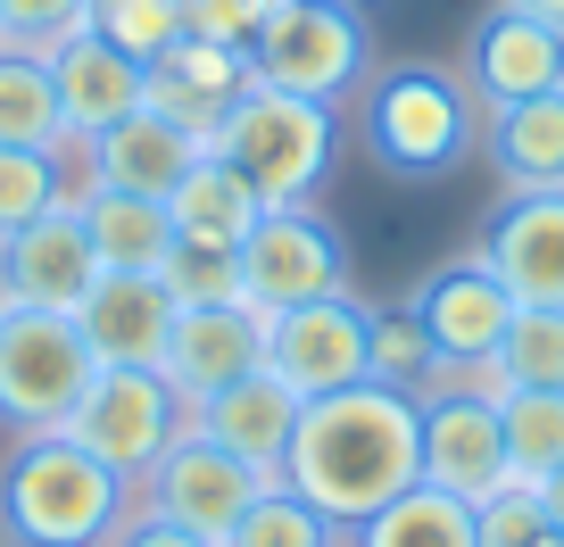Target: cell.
Listing matches in <instances>:
<instances>
[{"label": "cell", "instance_id": "6da1fadb", "mask_svg": "<svg viewBox=\"0 0 564 547\" xmlns=\"http://www.w3.org/2000/svg\"><path fill=\"white\" fill-rule=\"evenodd\" d=\"M423 481V398L390 382H349L333 398H307L291 424V457H282V490H300L316 514L357 530Z\"/></svg>", "mask_w": 564, "mask_h": 547}, {"label": "cell", "instance_id": "7a4b0ae2", "mask_svg": "<svg viewBox=\"0 0 564 547\" xmlns=\"http://www.w3.org/2000/svg\"><path fill=\"white\" fill-rule=\"evenodd\" d=\"M133 506V481L108 473L67 431L18 440V457L0 464V539L9 547H108Z\"/></svg>", "mask_w": 564, "mask_h": 547}, {"label": "cell", "instance_id": "3957f363", "mask_svg": "<svg viewBox=\"0 0 564 547\" xmlns=\"http://www.w3.org/2000/svg\"><path fill=\"white\" fill-rule=\"evenodd\" d=\"M357 133H366L382 175L441 183L481 150V108L465 91V75H448V67H390V75H366Z\"/></svg>", "mask_w": 564, "mask_h": 547}, {"label": "cell", "instance_id": "277c9868", "mask_svg": "<svg viewBox=\"0 0 564 547\" xmlns=\"http://www.w3.org/2000/svg\"><path fill=\"white\" fill-rule=\"evenodd\" d=\"M232 166L249 175V192L265 208H307V199L333 183V158H340V108L324 100H291L274 84H249L232 100V117L216 124V142Z\"/></svg>", "mask_w": 564, "mask_h": 547}, {"label": "cell", "instance_id": "5b68a950", "mask_svg": "<svg viewBox=\"0 0 564 547\" xmlns=\"http://www.w3.org/2000/svg\"><path fill=\"white\" fill-rule=\"evenodd\" d=\"M249 75L291 91V100H324V108L366 91L373 42H366L357 0H274V18L249 42Z\"/></svg>", "mask_w": 564, "mask_h": 547}, {"label": "cell", "instance_id": "8992f818", "mask_svg": "<svg viewBox=\"0 0 564 547\" xmlns=\"http://www.w3.org/2000/svg\"><path fill=\"white\" fill-rule=\"evenodd\" d=\"M91 373H100V357H91L75 316L0 307V424L18 431V440L67 431V415L84 406Z\"/></svg>", "mask_w": 564, "mask_h": 547}, {"label": "cell", "instance_id": "52a82bcc", "mask_svg": "<svg viewBox=\"0 0 564 547\" xmlns=\"http://www.w3.org/2000/svg\"><path fill=\"white\" fill-rule=\"evenodd\" d=\"M183 424H192V406L166 390V373H150V365H100V373H91V390H84V406L67 415V440L91 448L108 473H124L141 490L150 464L183 440Z\"/></svg>", "mask_w": 564, "mask_h": 547}, {"label": "cell", "instance_id": "ba28073f", "mask_svg": "<svg viewBox=\"0 0 564 547\" xmlns=\"http://www.w3.org/2000/svg\"><path fill=\"white\" fill-rule=\"evenodd\" d=\"M366 349H373V307L357 299V291H333V299L265 316V373L300 406L366 382Z\"/></svg>", "mask_w": 564, "mask_h": 547}, {"label": "cell", "instance_id": "9c48e42d", "mask_svg": "<svg viewBox=\"0 0 564 547\" xmlns=\"http://www.w3.org/2000/svg\"><path fill=\"white\" fill-rule=\"evenodd\" d=\"M241 283H249L258 316H282V307L349 291V249L316 208H265L258 232L241 241Z\"/></svg>", "mask_w": 564, "mask_h": 547}, {"label": "cell", "instance_id": "30bf717a", "mask_svg": "<svg viewBox=\"0 0 564 547\" xmlns=\"http://www.w3.org/2000/svg\"><path fill=\"white\" fill-rule=\"evenodd\" d=\"M258 490H265L258 464H241L232 448H216L208 431L183 424V440L150 464V481H141V506L166 514V523H183V530H199V539H225V530L249 514Z\"/></svg>", "mask_w": 564, "mask_h": 547}, {"label": "cell", "instance_id": "8fae6325", "mask_svg": "<svg viewBox=\"0 0 564 547\" xmlns=\"http://www.w3.org/2000/svg\"><path fill=\"white\" fill-rule=\"evenodd\" d=\"M423 481L465 506H481L490 490H507V424H498V398L457 382L423 390Z\"/></svg>", "mask_w": 564, "mask_h": 547}, {"label": "cell", "instance_id": "7c38bea8", "mask_svg": "<svg viewBox=\"0 0 564 547\" xmlns=\"http://www.w3.org/2000/svg\"><path fill=\"white\" fill-rule=\"evenodd\" d=\"M100 291V258H91L84 208H51L42 225L0 241V307H42V316H84Z\"/></svg>", "mask_w": 564, "mask_h": 547}, {"label": "cell", "instance_id": "4fadbf2b", "mask_svg": "<svg viewBox=\"0 0 564 547\" xmlns=\"http://www.w3.org/2000/svg\"><path fill=\"white\" fill-rule=\"evenodd\" d=\"M159 373H166V390H175L183 406H208L216 390L265 373V316L258 307H175Z\"/></svg>", "mask_w": 564, "mask_h": 547}, {"label": "cell", "instance_id": "5bb4252c", "mask_svg": "<svg viewBox=\"0 0 564 547\" xmlns=\"http://www.w3.org/2000/svg\"><path fill=\"white\" fill-rule=\"evenodd\" d=\"M415 316H423V332H432V349H441V373H465V365H490L498 357V340H507V324H514V291L498 283L490 265H481V249H474V258L423 274Z\"/></svg>", "mask_w": 564, "mask_h": 547}, {"label": "cell", "instance_id": "9a60e30c", "mask_svg": "<svg viewBox=\"0 0 564 547\" xmlns=\"http://www.w3.org/2000/svg\"><path fill=\"white\" fill-rule=\"evenodd\" d=\"M465 91L481 108H514L540 100V91H564V34L523 9H490L465 42Z\"/></svg>", "mask_w": 564, "mask_h": 547}, {"label": "cell", "instance_id": "2e32d148", "mask_svg": "<svg viewBox=\"0 0 564 547\" xmlns=\"http://www.w3.org/2000/svg\"><path fill=\"white\" fill-rule=\"evenodd\" d=\"M481 265L514 291V307H564V192H507L481 232Z\"/></svg>", "mask_w": 564, "mask_h": 547}, {"label": "cell", "instance_id": "e0dca14e", "mask_svg": "<svg viewBox=\"0 0 564 547\" xmlns=\"http://www.w3.org/2000/svg\"><path fill=\"white\" fill-rule=\"evenodd\" d=\"M51 84H58V117H67V133H108V124H124L141 100H150V67H133V58L117 51V42H100L91 25H75L67 42H51Z\"/></svg>", "mask_w": 564, "mask_h": 547}, {"label": "cell", "instance_id": "ac0fdd59", "mask_svg": "<svg viewBox=\"0 0 564 547\" xmlns=\"http://www.w3.org/2000/svg\"><path fill=\"white\" fill-rule=\"evenodd\" d=\"M199 133L175 117H159V108L141 100L124 124H108V133H91V192H124V199H166L183 175H192L199 158Z\"/></svg>", "mask_w": 564, "mask_h": 547}, {"label": "cell", "instance_id": "d6986e66", "mask_svg": "<svg viewBox=\"0 0 564 547\" xmlns=\"http://www.w3.org/2000/svg\"><path fill=\"white\" fill-rule=\"evenodd\" d=\"M249 84H258V75H249V51L183 34L175 51L150 67V108H159V117H175V124H192L199 142H216V124L232 117V100H241Z\"/></svg>", "mask_w": 564, "mask_h": 547}, {"label": "cell", "instance_id": "ffe728a7", "mask_svg": "<svg viewBox=\"0 0 564 547\" xmlns=\"http://www.w3.org/2000/svg\"><path fill=\"white\" fill-rule=\"evenodd\" d=\"M84 340L100 365H150L159 373L166 332H175V299H166L159 274H100V291L84 299Z\"/></svg>", "mask_w": 564, "mask_h": 547}, {"label": "cell", "instance_id": "44dd1931", "mask_svg": "<svg viewBox=\"0 0 564 547\" xmlns=\"http://www.w3.org/2000/svg\"><path fill=\"white\" fill-rule=\"evenodd\" d=\"M291 424H300V398H291L274 373H249V382L216 390L208 406H192V431H208L216 448H232L241 464H258L265 481H282V457H291Z\"/></svg>", "mask_w": 564, "mask_h": 547}, {"label": "cell", "instance_id": "7402d4cb", "mask_svg": "<svg viewBox=\"0 0 564 547\" xmlns=\"http://www.w3.org/2000/svg\"><path fill=\"white\" fill-rule=\"evenodd\" d=\"M166 216H175V241H199V249H241L258 232L265 199L249 192V175L225 158V150H199L192 175L166 192Z\"/></svg>", "mask_w": 564, "mask_h": 547}, {"label": "cell", "instance_id": "603a6c76", "mask_svg": "<svg viewBox=\"0 0 564 547\" xmlns=\"http://www.w3.org/2000/svg\"><path fill=\"white\" fill-rule=\"evenodd\" d=\"M481 150L507 175V192H564V91L481 108Z\"/></svg>", "mask_w": 564, "mask_h": 547}, {"label": "cell", "instance_id": "cb8c5ba5", "mask_svg": "<svg viewBox=\"0 0 564 547\" xmlns=\"http://www.w3.org/2000/svg\"><path fill=\"white\" fill-rule=\"evenodd\" d=\"M84 232L100 274H166V258L183 249L166 199H124V192H84Z\"/></svg>", "mask_w": 564, "mask_h": 547}, {"label": "cell", "instance_id": "d4e9b609", "mask_svg": "<svg viewBox=\"0 0 564 547\" xmlns=\"http://www.w3.org/2000/svg\"><path fill=\"white\" fill-rule=\"evenodd\" d=\"M349 547H474V506L432 490V481H415V490L390 497L382 514H366V523L349 530Z\"/></svg>", "mask_w": 564, "mask_h": 547}, {"label": "cell", "instance_id": "484cf974", "mask_svg": "<svg viewBox=\"0 0 564 547\" xmlns=\"http://www.w3.org/2000/svg\"><path fill=\"white\" fill-rule=\"evenodd\" d=\"M0 142L18 150H58L67 117H58V84L42 51H0Z\"/></svg>", "mask_w": 564, "mask_h": 547}, {"label": "cell", "instance_id": "4316f807", "mask_svg": "<svg viewBox=\"0 0 564 547\" xmlns=\"http://www.w3.org/2000/svg\"><path fill=\"white\" fill-rule=\"evenodd\" d=\"M216 547H349V530H340L333 514H316L300 490L265 481V490L249 497V514H241Z\"/></svg>", "mask_w": 564, "mask_h": 547}, {"label": "cell", "instance_id": "83f0119b", "mask_svg": "<svg viewBox=\"0 0 564 547\" xmlns=\"http://www.w3.org/2000/svg\"><path fill=\"white\" fill-rule=\"evenodd\" d=\"M498 424H507V473L514 481H547L564 464V390H507Z\"/></svg>", "mask_w": 564, "mask_h": 547}, {"label": "cell", "instance_id": "f1b7e54d", "mask_svg": "<svg viewBox=\"0 0 564 547\" xmlns=\"http://www.w3.org/2000/svg\"><path fill=\"white\" fill-rule=\"evenodd\" d=\"M432 373H441V349H432V332H423L415 299H406V307H373L366 382H390V390H406V398H423V390H432Z\"/></svg>", "mask_w": 564, "mask_h": 547}, {"label": "cell", "instance_id": "f546056e", "mask_svg": "<svg viewBox=\"0 0 564 547\" xmlns=\"http://www.w3.org/2000/svg\"><path fill=\"white\" fill-rule=\"evenodd\" d=\"M84 25H91L100 42H117L133 67H159V58L192 34V25H183V0H91Z\"/></svg>", "mask_w": 564, "mask_h": 547}, {"label": "cell", "instance_id": "4dcf8cb0", "mask_svg": "<svg viewBox=\"0 0 564 547\" xmlns=\"http://www.w3.org/2000/svg\"><path fill=\"white\" fill-rule=\"evenodd\" d=\"M498 373L507 390H564V307H514L498 340Z\"/></svg>", "mask_w": 564, "mask_h": 547}, {"label": "cell", "instance_id": "1f68e13d", "mask_svg": "<svg viewBox=\"0 0 564 547\" xmlns=\"http://www.w3.org/2000/svg\"><path fill=\"white\" fill-rule=\"evenodd\" d=\"M51 208H67V175H58V150H18L0 142V241L25 225H42Z\"/></svg>", "mask_w": 564, "mask_h": 547}, {"label": "cell", "instance_id": "d6a6232c", "mask_svg": "<svg viewBox=\"0 0 564 547\" xmlns=\"http://www.w3.org/2000/svg\"><path fill=\"white\" fill-rule=\"evenodd\" d=\"M166 299L175 307H249V283H241V249H199L183 241L175 258H166Z\"/></svg>", "mask_w": 564, "mask_h": 547}, {"label": "cell", "instance_id": "836d02e7", "mask_svg": "<svg viewBox=\"0 0 564 547\" xmlns=\"http://www.w3.org/2000/svg\"><path fill=\"white\" fill-rule=\"evenodd\" d=\"M556 523H547V497L540 481H507L474 506V547H547Z\"/></svg>", "mask_w": 564, "mask_h": 547}, {"label": "cell", "instance_id": "e575fe53", "mask_svg": "<svg viewBox=\"0 0 564 547\" xmlns=\"http://www.w3.org/2000/svg\"><path fill=\"white\" fill-rule=\"evenodd\" d=\"M91 18V0H0V51H51Z\"/></svg>", "mask_w": 564, "mask_h": 547}, {"label": "cell", "instance_id": "d590c367", "mask_svg": "<svg viewBox=\"0 0 564 547\" xmlns=\"http://www.w3.org/2000/svg\"><path fill=\"white\" fill-rule=\"evenodd\" d=\"M265 18H274V0H183V25L199 42H232V51H249Z\"/></svg>", "mask_w": 564, "mask_h": 547}, {"label": "cell", "instance_id": "8d00e7d4", "mask_svg": "<svg viewBox=\"0 0 564 547\" xmlns=\"http://www.w3.org/2000/svg\"><path fill=\"white\" fill-rule=\"evenodd\" d=\"M108 547H216V539H199V530L166 523V514H150V506H133V514H124V530H117Z\"/></svg>", "mask_w": 564, "mask_h": 547}, {"label": "cell", "instance_id": "74e56055", "mask_svg": "<svg viewBox=\"0 0 564 547\" xmlns=\"http://www.w3.org/2000/svg\"><path fill=\"white\" fill-rule=\"evenodd\" d=\"M498 9H523V18H540V25L564 34V0H498Z\"/></svg>", "mask_w": 564, "mask_h": 547}, {"label": "cell", "instance_id": "f35d334b", "mask_svg": "<svg viewBox=\"0 0 564 547\" xmlns=\"http://www.w3.org/2000/svg\"><path fill=\"white\" fill-rule=\"evenodd\" d=\"M540 497H547V523H556V530H564V464H556V473H547V481H540Z\"/></svg>", "mask_w": 564, "mask_h": 547}, {"label": "cell", "instance_id": "ab89813d", "mask_svg": "<svg viewBox=\"0 0 564 547\" xmlns=\"http://www.w3.org/2000/svg\"><path fill=\"white\" fill-rule=\"evenodd\" d=\"M547 547H564V530H556V539H547Z\"/></svg>", "mask_w": 564, "mask_h": 547}]
</instances>
